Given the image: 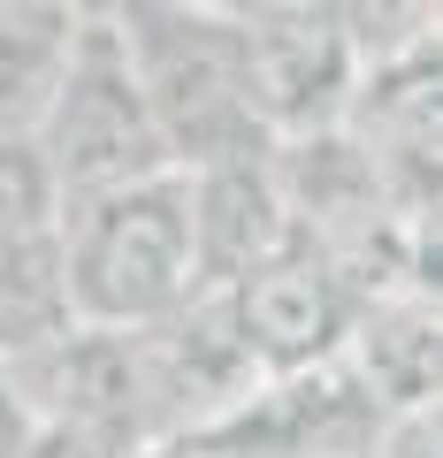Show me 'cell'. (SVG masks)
Masks as SVG:
<instances>
[{
    "label": "cell",
    "mask_w": 443,
    "mask_h": 458,
    "mask_svg": "<svg viewBox=\"0 0 443 458\" xmlns=\"http://www.w3.org/2000/svg\"><path fill=\"white\" fill-rule=\"evenodd\" d=\"M77 0H0V138H38L84 47Z\"/></svg>",
    "instance_id": "cell-8"
},
{
    "label": "cell",
    "mask_w": 443,
    "mask_h": 458,
    "mask_svg": "<svg viewBox=\"0 0 443 458\" xmlns=\"http://www.w3.org/2000/svg\"><path fill=\"white\" fill-rule=\"evenodd\" d=\"M69 199L38 138H0V229H62Z\"/></svg>",
    "instance_id": "cell-10"
},
{
    "label": "cell",
    "mask_w": 443,
    "mask_h": 458,
    "mask_svg": "<svg viewBox=\"0 0 443 458\" xmlns=\"http://www.w3.org/2000/svg\"><path fill=\"white\" fill-rule=\"evenodd\" d=\"M38 443H47V420H38L16 360H0V458H38Z\"/></svg>",
    "instance_id": "cell-11"
},
{
    "label": "cell",
    "mask_w": 443,
    "mask_h": 458,
    "mask_svg": "<svg viewBox=\"0 0 443 458\" xmlns=\"http://www.w3.org/2000/svg\"><path fill=\"white\" fill-rule=\"evenodd\" d=\"M237 313V336L252 344L268 390L283 382H306V375H328V367L352 360L360 344V321H367V283L352 276L328 245H306L298 237L291 252H276L268 267H252L237 291H222Z\"/></svg>",
    "instance_id": "cell-5"
},
{
    "label": "cell",
    "mask_w": 443,
    "mask_h": 458,
    "mask_svg": "<svg viewBox=\"0 0 443 458\" xmlns=\"http://www.w3.org/2000/svg\"><path fill=\"white\" fill-rule=\"evenodd\" d=\"M123 38L138 54V77L153 92L161 138L183 176L276 153L245 69V23L237 8H192V0H123Z\"/></svg>",
    "instance_id": "cell-2"
},
{
    "label": "cell",
    "mask_w": 443,
    "mask_h": 458,
    "mask_svg": "<svg viewBox=\"0 0 443 458\" xmlns=\"http://www.w3.org/2000/svg\"><path fill=\"white\" fill-rule=\"evenodd\" d=\"M245 23V69H252V107H260L276 146L352 131L367 92V47L352 8H313V0H260L237 8Z\"/></svg>",
    "instance_id": "cell-4"
},
{
    "label": "cell",
    "mask_w": 443,
    "mask_h": 458,
    "mask_svg": "<svg viewBox=\"0 0 443 458\" xmlns=\"http://www.w3.org/2000/svg\"><path fill=\"white\" fill-rule=\"evenodd\" d=\"M352 375L367 382L390 428L443 412V298H375L352 344Z\"/></svg>",
    "instance_id": "cell-7"
},
{
    "label": "cell",
    "mask_w": 443,
    "mask_h": 458,
    "mask_svg": "<svg viewBox=\"0 0 443 458\" xmlns=\"http://www.w3.org/2000/svg\"><path fill=\"white\" fill-rule=\"evenodd\" d=\"M38 146H47L69 207L131 191V183H153V176H183L176 153H168V138H161V114H153V92H146V77H138V54H131V38H123L115 8H92V16H84L77 69H69L47 131H38Z\"/></svg>",
    "instance_id": "cell-3"
},
{
    "label": "cell",
    "mask_w": 443,
    "mask_h": 458,
    "mask_svg": "<svg viewBox=\"0 0 443 458\" xmlns=\"http://www.w3.org/2000/svg\"><path fill=\"white\" fill-rule=\"evenodd\" d=\"M62 245H69L77 328L153 336V328H168L183 306L207 298L192 176H153V183H131V191L69 207Z\"/></svg>",
    "instance_id": "cell-1"
},
{
    "label": "cell",
    "mask_w": 443,
    "mask_h": 458,
    "mask_svg": "<svg viewBox=\"0 0 443 458\" xmlns=\"http://www.w3.org/2000/svg\"><path fill=\"white\" fill-rule=\"evenodd\" d=\"M77 328L62 229H0V360H31Z\"/></svg>",
    "instance_id": "cell-9"
},
{
    "label": "cell",
    "mask_w": 443,
    "mask_h": 458,
    "mask_svg": "<svg viewBox=\"0 0 443 458\" xmlns=\"http://www.w3.org/2000/svg\"><path fill=\"white\" fill-rule=\"evenodd\" d=\"M161 458H245V451H230L222 436H183V443H168Z\"/></svg>",
    "instance_id": "cell-12"
},
{
    "label": "cell",
    "mask_w": 443,
    "mask_h": 458,
    "mask_svg": "<svg viewBox=\"0 0 443 458\" xmlns=\"http://www.w3.org/2000/svg\"><path fill=\"white\" fill-rule=\"evenodd\" d=\"M192 207H199V267H207V291H237L252 267H268L276 252L298 245V214H291L276 153L192 176Z\"/></svg>",
    "instance_id": "cell-6"
}]
</instances>
